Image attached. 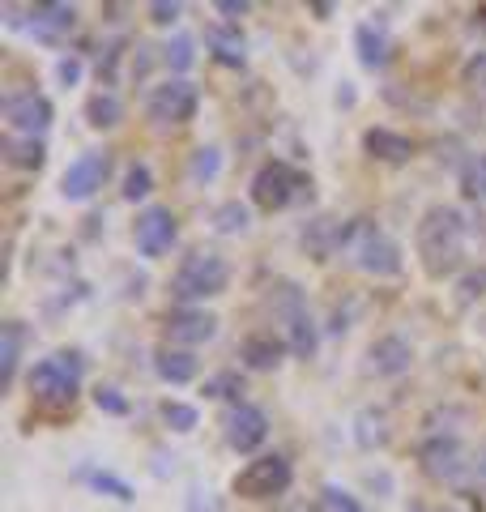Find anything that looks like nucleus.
<instances>
[{"label":"nucleus","instance_id":"1","mask_svg":"<svg viewBox=\"0 0 486 512\" xmlns=\"http://www.w3.org/2000/svg\"><path fill=\"white\" fill-rule=\"evenodd\" d=\"M465 235H469V227H465L461 210H452V205H431V210L418 218L414 244H418V256H423V269L431 278H448L461 269Z\"/></svg>","mask_w":486,"mask_h":512},{"label":"nucleus","instance_id":"2","mask_svg":"<svg viewBox=\"0 0 486 512\" xmlns=\"http://www.w3.org/2000/svg\"><path fill=\"white\" fill-rule=\"evenodd\" d=\"M342 252L350 256L354 269H363L371 278H397L401 274V248L393 235L371 227L367 218H350L342 235Z\"/></svg>","mask_w":486,"mask_h":512},{"label":"nucleus","instance_id":"3","mask_svg":"<svg viewBox=\"0 0 486 512\" xmlns=\"http://www.w3.org/2000/svg\"><path fill=\"white\" fill-rule=\"evenodd\" d=\"M81 372H86V359L77 350H60V355L43 359L30 367V397L47 410H69L77 402V389H81Z\"/></svg>","mask_w":486,"mask_h":512},{"label":"nucleus","instance_id":"4","mask_svg":"<svg viewBox=\"0 0 486 512\" xmlns=\"http://www.w3.org/2000/svg\"><path fill=\"white\" fill-rule=\"evenodd\" d=\"M231 282V265L218 252H192L171 278V299H180L184 308H197L205 299H218Z\"/></svg>","mask_w":486,"mask_h":512},{"label":"nucleus","instance_id":"5","mask_svg":"<svg viewBox=\"0 0 486 512\" xmlns=\"http://www.w3.org/2000/svg\"><path fill=\"white\" fill-rule=\"evenodd\" d=\"M418 461H423L427 478L444 487H461L469 474H474V461H469L465 444L457 436H431L423 448H418Z\"/></svg>","mask_w":486,"mask_h":512},{"label":"nucleus","instance_id":"6","mask_svg":"<svg viewBox=\"0 0 486 512\" xmlns=\"http://www.w3.org/2000/svg\"><path fill=\"white\" fill-rule=\"evenodd\" d=\"M290 478H295V470H290V461L282 453L256 457L235 474V495H243V500H273V495H282L290 487Z\"/></svg>","mask_w":486,"mask_h":512},{"label":"nucleus","instance_id":"7","mask_svg":"<svg viewBox=\"0 0 486 512\" xmlns=\"http://www.w3.org/2000/svg\"><path fill=\"white\" fill-rule=\"evenodd\" d=\"M197 107H201L197 86L184 82V77H175V82H167V86H154L150 103H145V116H150L158 128H167V124L197 120Z\"/></svg>","mask_w":486,"mask_h":512},{"label":"nucleus","instance_id":"8","mask_svg":"<svg viewBox=\"0 0 486 512\" xmlns=\"http://www.w3.org/2000/svg\"><path fill=\"white\" fill-rule=\"evenodd\" d=\"M299 192H303V175L290 163H282V158L265 163L261 171H256V180H252V201L261 205V210H286Z\"/></svg>","mask_w":486,"mask_h":512},{"label":"nucleus","instance_id":"9","mask_svg":"<svg viewBox=\"0 0 486 512\" xmlns=\"http://www.w3.org/2000/svg\"><path fill=\"white\" fill-rule=\"evenodd\" d=\"M107 171H111V154L107 150H86L81 158H73L69 171L60 175V192L69 201H90L94 192L103 188Z\"/></svg>","mask_w":486,"mask_h":512},{"label":"nucleus","instance_id":"10","mask_svg":"<svg viewBox=\"0 0 486 512\" xmlns=\"http://www.w3.org/2000/svg\"><path fill=\"white\" fill-rule=\"evenodd\" d=\"M137 252L145 256V261H158V256H167L171 244L180 239V222H175V214L167 210V205H150L141 218H137Z\"/></svg>","mask_w":486,"mask_h":512},{"label":"nucleus","instance_id":"11","mask_svg":"<svg viewBox=\"0 0 486 512\" xmlns=\"http://www.w3.org/2000/svg\"><path fill=\"white\" fill-rule=\"evenodd\" d=\"M222 431H226V444H231L235 453H256V448L269 440V419H265L261 406L239 402V406L226 410Z\"/></svg>","mask_w":486,"mask_h":512},{"label":"nucleus","instance_id":"12","mask_svg":"<svg viewBox=\"0 0 486 512\" xmlns=\"http://www.w3.org/2000/svg\"><path fill=\"white\" fill-rule=\"evenodd\" d=\"M5 120H9V128L18 137H39V133L52 128V103H47L43 94H35V90H22V94H13V99L5 103Z\"/></svg>","mask_w":486,"mask_h":512},{"label":"nucleus","instance_id":"13","mask_svg":"<svg viewBox=\"0 0 486 512\" xmlns=\"http://www.w3.org/2000/svg\"><path fill=\"white\" fill-rule=\"evenodd\" d=\"M167 338L175 346H201L218 338V316L205 308H175L167 316Z\"/></svg>","mask_w":486,"mask_h":512},{"label":"nucleus","instance_id":"14","mask_svg":"<svg viewBox=\"0 0 486 512\" xmlns=\"http://www.w3.org/2000/svg\"><path fill=\"white\" fill-rule=\"evenodd\" d=\"M410 363H414V346L405 342V338H397V333H388V338L371 342V350H367V367L376 376H384V380L405 376V372H410Z\"/></svg>","mask_w":486,"mask_h":512},{"label":"nucleus","instance_id":"15","mask_svg":"<svg viewBox=\"0 0 486 512\" xmlns=\"http://www.w3.org/2000/svg\"><path fill=\"white\" fill-rule=\"evenodd\" d=\"M77 26V9L73 5H30V35L43 43H56L60 35H69Z\"/></svg>","mask_w":486,"mask_h":512},{"label":"nucleus","instance_id":"16","mask_svg":"<svg viewBox=\"0 0 486 512\" xmlns=\"http://www.w3.org/2000/svg\"><path fill=\"white\" fill-rule=\"evenodd\" d=\"M363 150L371 158H380V163H405V158L414 154V141L393 133V128H367V133H363Z\"/></svg>","mask_w":486,"mask_h":512},{"label":"nucleus","instance_id":"17","mask_svg":"<svg viewBox=\"0 0 486 512\" xmlns=\"http://www.w3.org/2000/svg\"><path fill=\"white\" fill-rule=\"evenodd\" d=\"M342 235H346V222L337 218H316L312 227L303 231V248L316 256V261H329L333 252H342Z\"/></svg>","mask_w":486,"mask_h":512},{"label":"nucleus","instance_id":"18","mask_svg":"<svg viewBox=\"0 0 486 512\" xmlns=\"http://www.w3.org/2000/svg\"><path fill=\"white\" fill-rule=\"evenodd\" d=\"M22 346H26V329H22V320H9V325L0 329V389H13V380H18Z\"/></svg>","mask_w":486,"mask_h":512},{"label":"nucleus","instance_id":"19","mask_svg":"<svg viewBox=\"0 0 486 512\" xmlns=\"http://www.w3.org/2000/svg\"><path fill=\"white\" fill-rule=\"evenodd\" d=\"M243 363L252 367V372H273V367L282 363V355H286V342L282 338H273V333H252L248 342H243Z\"/></svg>","mask_w":486,"mask_h":512},{"label":"nucleus","instance_id":"20","mask_svg":"<svg viewBox=\"0 0 486 512\" xmlns=\"http://www.w3.org/2000/svg\"><path fill=\"white\" fill-rule=\"evenodd\" d=\"M205 43H209V52H214L218 64L243 69V60H248V47H243L239 26H209V30H205Z\"/></svg>","mask_w":486,"mask_h":512},{"label":"nucleus","instance_id":"21","mask_svg":"<svg viewBox=\"0 0 486 512\" xmlns=\"http://www.w3.org/2000/svg\"><path fill=\"white\" fill-rule=\"evenodd\" d=\"M154 372L167 380V384H188V380H197L201 372V363L192 359V350H175V346H162L158 355H154Z\"/></svg>","mask_w":486,"mask_h":512},{"label":"nucleus","instance_id":"22","mask_svg":"<svg viewBox=\"0 0 486 512\" xmlns=\"http://www.w3.org/2000/svg\"><path fill=\"white\" fill-rule=\"evenodd\" d=\"M354 47H359V60L367 64V69H384L388 52H393V43H388V35L376 22H363L359 30H354Z\"/></svg>","mask_w":486,"mask_h":512},{"label":"nucleus","instance_id":"23","mask_svg":"<svg viewBox=\"0 0 486 512\" xmlns=\"http://www.w3.org/2000/svg\"><path fill=\"white\" fill-rule=\"evenodd\" d=\"M86 120L94 128H116L124 120V103H120V94L116 90H99V94H90V103H86Z\"/></svg>","mask_w":486,"mask_h":512},{"label":"nucleus","instance_id":"24","mask_svg":"<svg viewBox=\"0 0 486 512\" xmlns=\"http://www.w3.org/2000/svg\"><path fill=\"white\" fill-rule=\"evenodd\" d=\"M5 158H9L13 167H22V171H35V167H43L47 150H43L39 137H18V133H9V137H5Z\"/></svg>","mask_w":486,"mask_h":512},{"label":"nucleus","instance_id":"25","mask_svg":"<svg viewBox=\"0 0 486 512\" xmlns=\"http://www.w3.org/2000/svg\"><path fill=\"white\" fill-rule=\"evenodd\" d=\"M461 197L465 201H486V150H478V154H469L465 163H461Z\"/></svg>","mask_w":486,"mask_h":512},{"label":"nucleus","instance_id":"26","mask_svg":"<svg viewBox=\"0 0 486 512\" xmlns=\"http://www.w3.org/2000/svg\"><path fill=\"white\" fill-rule=\"evenodd\" d=\"M248 222H252V210L243 201H222L214 210V231L218 235H243L248 231Z\"/></svg>","mask_w":486,"mask_h":512},{"label":"nucleus","instance_id":"27","mask_svg":"<svg viewBox=\"0 0 486 512\" xmlns=\"http://www.w3.org/2000/svg\"><path fill=\"white\" fill-rule=\"evenodd\" d=\"M218 171H222V150H218V146H201V150H192V158H188V180H192V184H209V180H218Z\"/></svg>","mask_w":486,"mask_h":512},{"label":"nucleus","instance_id":"28","mask_svg":"<svg viewBox=\"0 0 486 512\" xmlns=\"http://www.w3.org/2000/svg\"><path fill=\"white\" fill-rule=\"evenodd\" d=\"M162 423H167L171 431H180V436H188V431L201 427V414L188 402H162Z\"/></svg>","mask_w":486,"mask_h":512},{"label":"nucleus","instance_id":"29","mask_svg":"<svg viewBox=\"0 0 486 512\" xmlns=\"http://www.w3.org/2000/svg\"><path fill=\"white\" fill-rule=\"evenodd\" d=\"M162 60H167L175 73H188L192 64H197V43H192L188 35H175L167 47H162Z\"/></svg>","mask_w":486,"mask_h":512},{"label":"nucleus","instance_id":"30","mask_svg":"<svg viewBox=\"0 0 486 512\" xmlns=\"http://www.w3.org/2000/svg\"><path fill=\"white\" fill-rule=\"evenodd\" d=\"M154 192V171L145 163H133L124 171V201H145Z\"/></svg>","mask_w":486,"mask_h":512},{"label":"nucleus","instance_id":"31","mask_svg":"<svg viewBox=\"0 0 486 512\" xmlns=\"http://www.w3.org/2000/svg\"><path fill=\"white\" fill-rule=\"evenodd\" d=\"M205 393H209V397H226V402L239 406V397H243V376H239V372H218V376H209V380H205Z\"/></svg>","mask_w":486,"mask_h":512},{"label":"nucleus","instance_id":"32","mask_svg":"<svg viewBox=\"0 0 486 512\" xmlns=\"http://www.w3.org/2000/svg\"><path fill=\"white\" fill-rule=\"evenodd\" d=\"M316 512H363V504L354 500L350 491H342L337 483H329L320 491V504H316Z\"/></svg>","mask_w":486,"mask_h":512},{"label":"nucleus","instance_id":"33","mask_svg":"<svg viewBox=\"0 0 486 512\" xmlns=\"http://www.w3.org/2000/svg\"><path fill=\"white\" fill-rule=\"evenodd\" d=\"M120 56H124V39H116V43H107V47H103V56H99V77H103V86L116 82Z\"/></svg>","mask_w":486,"mask_h":512},{"label":"nucleus","instance_id":"34","mask_svg":"<svg viewBox=\"0 0 486 512\" xmlns=\"http://www.w3.org/2000/svg\"><path fill=\"white\" fill-rule=\"evenodd\" d=\"M90 483L99 487V491H107V495H116V500H133V487L124 483V478H116V474H90Z\"/></svg>","mask_w":486,"mask_h":512},{"label":"nucleus","instance_id":"35","mask_svg":"<svg viewBox=\"0 0 486 512\" xmlns=\"http://www.w3.org/2000/svg\"><path fill=\"white\" fill-rule=\"evenodd\" d=\"M482 291H486V269H474V274H465L461 278V308H469L474 299H482Z\"/></svg>","mask_w":486,"mask_h":512},{"label":"nucleus","instance_id":"36","mask_svg":"<svg viewBox=\"0 0 486 512\" xmlns=\"http://www.w3.org/2000/svg\"><path fill=\"white\" fill-rule=\"evenodd\" d=\"M94 406H99L103 414H128V402L120 397V389H111V384H107V389L94 393Z\"/></svg>","mask_w":486,"mask_h":512},{"label":"nucleus","instance_id":"37","mask_svg":"<svg viewBox=\"0 0 486 512\" xmlns=\"http://www.w3.org/2000/svg\"><path fill=\"white\" fill-rule=\"evenodd\" d=\"M180 13H184V5H175V0H171V5H167V0H154V5H150V22L175 26V22H180Z\"/></svg>","mask_w":486,"mask_h":512},{"label":"nucleus","instance_id":"38","mask_svg":"<svg viewBox=\"0 0 486 512\" xmlns=\"http://www.w3.org/2000/svg\"><path fill=\"white\" fill-rule=\"evenodd\" d=\"M56 73H60V82H64V86H77V82H81V60H77V56H64Z\"/></svg>","mask_w":486,"mask_h":512},{"label":"nucleus","instance_id":"39","mask_svg":"<svg viewBox=\"0 0 486 512\" xmlns=\"http://www.w3.org/2000/svg\"><path fill=\"white\" fill-rule=\"evenodd\" d=\"M218 13L222 18H243V13H248V0H218Z\"/></svg>","mask_w":486,"mask_h":512},{"label":"nucleus","instance_id":"40","mask_svg":"<svg viewBox=\"0 0 486 512\" xmlns=\"http://www.w3.org/2000/svg\"><path fill=\"white\" fill-rule=\"evenodd\" d=\"M474 474H478V483H482V487H486V453H482V457H478V461H474Z\"/></svg>","mask_w":486,"mask_h":512}]
</instances>
